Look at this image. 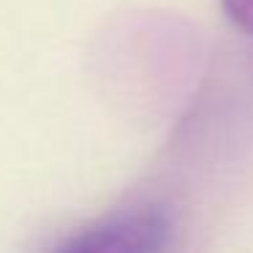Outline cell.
<instances>
[{
  "mask_svg": "<svg viewBox=\"0 0 253 253\" xmlns=\"http://www.w3.org/2000/svg\"><path fill=\"white\" fill-rule=\"evenodd\" d=\"M171 220L161 207H136L104 218L66 240L55 253H164Z\"/></svg>",
  "mask_w": 253,
  "mask_h": 253,
  "instance_id": "6da1fadb",
  "label": "cell"
},
{
  "mask_svg": "<svg viewBox=\"0 0 253 253\" xmlns=\"http://www.w3.org/2000/svg\"><path fill=\"white\" fill-rule=\"evenodd\" d=\"M223 11L242 33L253 36V0H220Z\"/></svg>",
  "mask_w": 253,
  "mask_h": 253,
  "instance_id": "7a4b0ae2",
  "label": "cell"
}]
</instances>
